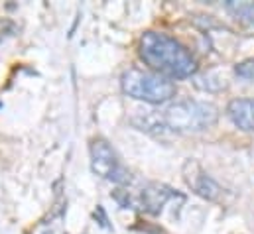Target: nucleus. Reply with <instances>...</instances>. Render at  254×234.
Masks as SVG:
<instances>
[{
  "label": "nucleus",
  "mask_w": 254,
  "mask_h": 234,
  "mask_svg": "<svg viewBox=\"0 0 254 234\" xmlns=\"http://www.w3.org/2000/svg\"><path fill=\"white\" fill-rule=\"evenodd\" d=\"M138 54L154 73L166 79H188L197 73V61L190 50L164 32H144Z\"/></svg>",
  "instance_id": "nucleus-1"
},
{
  "label": "nucleus",
  "mask_w": 254,
  "mask_h": 234,
  "mask_svg": "<svg viewBox=\"0 0 254 234\" xmlns=\"http://www.w3.org/2000/svg\"><path fill=\"white\" fill-rule=\"evenodd\" d=\"M160 122L178 134L205 132L219 122V109L207 101H180L160 115Z\"/></svg>",
  "instance_id": "nucleus-2"
},
{
  "label": "nucleus",
  "mask_w": 254,
  "mask_h": 234,
  "mask_svg": "<svg viewBox=\"0 0 254 234\" xmlns=\"http://www.w3.org/2000/svg\"><path fill=\"white\" fill-rule=\"evenodd\" d=\"M121 87L130 99L144 101L148 105H164L176 95V83L154 71L128 69L123 73Z\"/></svg>",
  "instance_id": "nucleus-3"
},
{
  "label": "nucleus",
  "mask_w": 254,
  "mask_h": 234,
  "mask_svg": "<svg viewBox=\"0 0 254 234\" xmlns=\"http://www.w3.org/2000/svg\"><path fill=\"white\" fill-rule=\"evenodd\" d=\"M89 154H91V170L99 177L115 181V183H125L130 179L115 148L105 138H95L89 146Z\"/></svg>",
  "instance_id": "nucleus-4"
},
{
  "label": "nucleus",
  "mask_w": 254,
  "mask_h": 234,
  "mask_svg": "<svg viewBox=\"0 0 254 234\" xmlns=\"http://www.w3.org/2000/svg\"><path fill=\"white\" fill-rule=\"evenodd\" d=\"M184 179L188 183L191 191L195 195H199L205 201H217L223 193L221 185L209 176L207 172H203V168L195 162V160H188L184 166Z\"/></svg>",
  "instance_id": "nucleus-5"
},
{
  "label": "nucleus",
  "mask_w": 254,
  "mask_h": 234,
  "mask_svg": "<svg viewBox=\"0 0 254 234\" xmlns=\"http://www.w3.org/2000/svg\"><path fill=\"white\" fill-rule=\"evenodd\" d=\"M174 197V191L164 183H148L140 193V205L150 215H160L164 205Z\"/></svg>",
  "instance_id": "nucleus-6"
},
{
  "label": "nucleus",
  "mask_w": 254,
  "mask_h": 234,
  "mask_svg": "<svg viewBox=\"0 0 254 234\" xmlns=\"http://www.w3.org/2000/svg\"><path fill=\"white\" fill-rule=\"evenodd\" d=\"M227 117L237 128L254 132V99H233L227 105Z\"/></svg>",
  "instance_id": "nucleus-7"
},
{
  "label": "nucleus",
  "mask_w": 254,
  "mask_h": 234,
  "mask_svg": "<svg viewBox=\"0 0 254 234\" xmlns=\"http://www.w3.org/2000/svg\"><path fill=\"white\" fill-rule=\"evenodd\" d=\"M227 10L241 18L243 22L254 24V2H237V0H227Z\"/></svg>",
  "instance_id": "nucleus-8"
},
{
  "label": "nucleus",
  "mask_w": 254,
  "mask_h": 234,
  "mask_svg": "<svg viewBox=\"0 0 254 234\" xmlns=\"http://www.w3.org/2000/svg\"><path fill=\"white\" fill-rule=\"evenodd\" d=\"M235 73H237L241 79L254 81V59H245V61H241V63L235 67Z\"/></svg>",
  "instance_id": "nucleus-9"
}]
</instances>
